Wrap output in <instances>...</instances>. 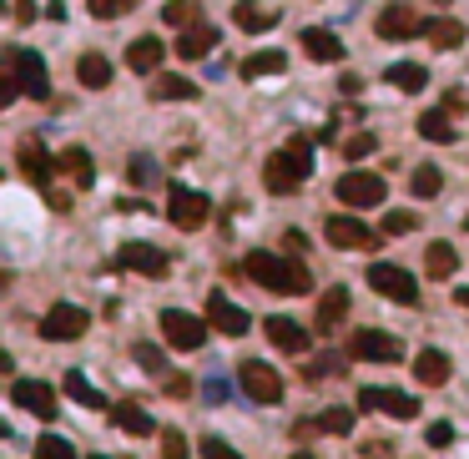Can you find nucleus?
<instances>
[{
    "label": "nucleus",
    "mask_w": 469,
    "mask_h": 459,
    "mask_svg": "<svg viewBox=\"0 0 469 459\" xmlns=\"http://www.w3.org/2000/svg\"><path fill=\"white\" fill-rule=\"evenodd\" d=\"M242 273L253 283H263L267 293H308L313 288V273L298 257H283V253H248Z\"/></svg>",
    "instance_id": "nucleus-1"
},
{
    "label": "nucleus",
    "mask_w": 469,
    "mask_h": 459,
    "mask_svg": "<svg viewBox=\"0 0 469 459\" xmlns=\"http://www.w3.org/2000/svg\"><path fill=\"white\" fill-rule=\"evenodd\" d=\"M313 172V147H308V137H293L283 152H273L263 162V182L273 197H293V192L303 187V177Z\"/></svg>",
    "instance_id": "nucleus-2"
},
{
    "label": "nucleus",
    "mask_w": 469,
    "mask_h": 459,
    "mask_svg": "<svg viewBox=\"0 0 469 459\" xmlns=\"http://www.w3.org/2000/svg\"><path fill=\"white\" fill-rule=\"evenodd\" d=\"M167 217H172L182 232H197L207 217H212V202H207L203 192H192V187H182V182H172V187H167Z\"/></svg>",
    "instance_id": "nucleus-3"
},
{
    "label": "nucleus",
    "mask_w": 469,
    "mask_h": 459,
    "mask_svg": "<svg viewBox=\"0 0 469 459\" xmlns=\"http://www.w3.org/2000/svg\"><path fill=\"white\" fill-rule=\"evenodd\" d=\"M368 288L383 293L389 303H404V308L419 298V278L409 268H399V263H374V268H368Z\"/></svg>",
    "instance_id": "nucleus-4"
},
{
    "label": "nucleus",
    "mask_w": 469,
    "mask_h": 459,
    "mask_svg": "<svg viewBox=\"0 0 469 459\" xmlns=\"http://www.w3.org/2000/svg\"><path fill=\"white\" fill-rule=\"evenodd\" d=\"M238 383H242V394L257 399V404H278L283 399V374L273 364H263V358H248L238 369Z\"/></svg>",
    "instance_id": "nucleus-5"
},
{
    "label": "nucleus",
    "mask_w": 469,
    "mask_h": 459,
    "mask_svg": "<svg viewBox=\"0 0 469 459\" xmlns=\"http://www.w3.org/2000/svg\"><path fill=\"white\" fill-rule=\"evenodd\" d=\"M86 308L81 303H51L46 308V319H41V338H51V344H71L86 333Z\"/></svg>",
    "instance_id": "nucleus-6"
},
{
    "label": "nucleus",
    "mask_w": 469,
    "mask_h": 459,
    "mask_svg": "<svg viewBox=\"0 0 469 459\" xmlns=\"http://www.w3.org/2000/svg\"><path fill=\"white\" fill-rule=\"evenodd\" d=\"M162 338L182 354H192V348L207 344V323L197 313H182V308H162Z\"/></svg>",
    "instance_id": "nucleus-7"
},
{
    "label": "nucleus",
    "mask_w": 469,
    "mask_h": 459,
    "mask_svg": "<svg viewBox=\"0 0 469 459\" xmlns=\"http://www.w3.org/2000/svg\"><path fill=\"white\" fill-rule=\"evenodd\" d=\"M333 192H338V202H343V207H379V202H383V192H389V182L374 177V172H343Z\"/></svg>",
    "instance_id": "nucleus-8"
},
{
    "label": "nucleus",
    "mask_w": 469,
    "mask_h": 459,
    "mask_svg": "<svg viewBox=\"0 0 469 459\" xmlns=\"http://www.w3.org/2000/svg\"><path fill=\"white\" fill-rule=\"evenodd\" d=\"M348 354L364 358V364H399V358H404V348H399V338H393V333L358 328V333H354V344H348Z\"/></svg>",
    "instance_id": "nucleus-9"
},
{
    "label": "nucleus",
    "mask_w": 469,
    "mask_h": 459,
    "mask_svg": "<svg viewBox=\"0 0 469 459\" xmlns=\"http://www.w3.org/2000/svg\"><path fill=\"white\" fill-rule=\"evenodd\" d=\"M11 76H15V86H21V96H31V102H46V96H51V76H46V61H41L36 51L15 56Z\"/></svg>",
    "instance_id": "nucleus-10"
},
{
    "label": "nucleus",
    "mask_w": 469,
    "mask_h": 459,
    "mask_svg": "<svg viewBox=\"0 0 469 459\" xmlns=\"http://www.w3.org/2000/svg\"><path fill=\"white\" fill-rule=\"evenodd\" d=\"M116 263L122 268H131V273H141V278H167V253L162 248H152V243H127L122 253H116Z\"/></svg>",
    "instance_id": "nucleus-11"
},
{
    "label": "nucleus",
    "mask_w": 469,
    "mask_h": 459,
    "mask_svg": "<svg viewBox=\"0 0 469 459\" xmlns=\"http://www.w3.org/2000/svg\"><path fill=\"white\" fill-rule=\"evenodd\" d=\"M207 328H217V333H228V338H242V333L253 328V319L242 313L232 298H222V293H212L207 298Z\"/></svg>",
    "instance_id": "nucleus-12"
},
{
    "label": "nucleus",
    "mask_w": 469,
    "mask_h": 459,
    "mask_svg": "<svg viewBox=\"0 0 469 459\" xmlns=\"http://www.w3.org/2000/svg\"><path fill=\"white\" fill-rule=\"evenodd\" d=\"M374 31H379V40H414L419 31H424V21H419L414 5H389V11L374 21Z\"/></svg>",
    "instance_id": "nucleus-13"
},
{
    "label": "nucleus",
    "mask_w": 469,
    "mask_h": 459,
    "mask_svg": "<svg viewBox=\"0 0 469 459\" xmlns=\"http://www.w3.org/2000/svg\"><path fill=\"white\" fill-rule=\"evenodd\" d=\"M358 409H383V414H393V419H414L419 399L404 394V389H364V394H358Z\"/></svg>",
    "instance_id": "nucleus-14"
},
{
    "label": "nucleus",
    "mask_w": 469,
    "mask_h": 459,
    "mask_svg": "<svg viewBox=\"0 0 469 459\" xmlns=\"http://www.w3.org/2000/svg\"><path fill=\"white\" fill-rule=\"evenodd\" d=\"M15 404L21 409H31L36 419H56V389L51 383H41V379H15Z\"/></svg>",
    "instance_id": "nucleus-15"
},
{
    "label": "nucleus",
    "mask_w": 469,
    "mask_h": 459,
    "mask_svg": "<svg viewBox=\"0 0 469 459\" xmlns=\"http://www.w3.org/2000/svg\"><path fill=\"white\" fill-rule=\"evenodd\" d=\"M323 238H329L333 248H374V228H364V222L348 217V212L329 217V222H323Z\"/></svg>",
    "instance_id": "nucleus-16"
},
{
    "label": "nucleus",
    "mask_w": 469,
    "mask_h": 459,
    "mask_svg": "<svg viewBox=\"0 0 469 459\" xmlns=\"http://www.w3.org/2000/svg\"><path fill=\"white\" fill-rule=\"evenodd\" d=\"M21 172H26V182H36V187H51L56 182V157L41 147L36 137L21 141Z\"/></svg>",
    "instance_id": "nucleus-17"
},
{
    "label": "nucleus",
    "mask_w": 469,
    "mask_h": 459,
    "mask_svg": "<svg viewBox=\"0 0 469 459\" xmlns=\"http://www.w3.org/2000/svg\"><path fill=\"white\" fill-rule=\"evenodd\" d=\"M449 374H455V364H449L444 348H419V354H414V379L424 383V389H444Z\"/></svg>",
    "instance_id": "nucleus-18"
},
{
    "label": "nucleus",
    "mask_w": 469,
    "mask_h": 459,
    "mask_svg": "<svg viewBox=\"0 0 469 459\" xmlns=\"http://www.w3.org/2000/svg\"><path fill=\"white\" fill-rule=\"evenodd\" d=\"M343 319H348V288H329V293L318 298V313H313V328L318 333H338Z\"/></svg>",
    "instance_id": "nucleus-19"
},
{
    "label": "nucleus",
    "mask_w": 469,
    "mask_h": 459,
    "mask_svg": "<svg viewBox=\"0 0 469 459\" xmlns=\"http://www.w3.org/2000/svg\"><path fill=\"white\" fill-rule=\"evenodd\" d=\"M162 56H167L162 36H137V40L127 46V66L137 71V76H157V66H162Z\"/></svg>",
    "instance_id": "nucleus-20"
},
{
    "label": "nucleus",
    "mask_w": 469,
    "mask_h": 459,
    "mask_svg": "<svg viewBox=\"0 0 469 459\" xmlns=\"http://www.w3.org/2000/svg\"><path fill=\"white\" fill-rule=\"evenodd\" d=\"M263 333L273 338V348H283V354H308V333H303V323H293V319H267L263 323Z\"/></svg>",
    "instance_id": "nucleus-21"
},
{
    "label": "nucleus",
    "mask_w": 469,
    "mask_h": 459,
    "mask_svg": "<svg viewBox=\"0 0 469 459\" xmlns=\"http://www.w3.org/2000/svg\"><path fill=\"white\" fill-rule=\"evenodd\" d=\"M152 102H197V81L162 71V76H152Z\"/></svg>",
    "instance_id": "nucleus-22"
},
{
    "label": "nucleus",
    "mask_w": 469,
    "mask_h": 459,
    "mask_svg": "<svg viewBox=\"0 0 469 459\" xmlns=\"http://www.w3.org/2000/svg\"><path fill=\"white\" fill-rule=\"evenodd\" d=\"M56 172L71 177L77 187H91V182H96V162H91V152H81V147H66V152L56 157Z\"/></svg>",
    "instance_id": "nucleus-23"
},
{
    "label": "nucleus",
    "mask_w": 469,
    "mask_h": 459,
    "mask_svg": "<svg viewBox=\"0 0 469 459\" xmlns=\"http://www.w3.org/2000/svg\"><path fill=\"white\" fill-rule=\"evenodd\" d=\"M212 46H217V26H203V21L177 36V56H182V61H203Z\"/></svg>",
    "instance_id": "nucleus-24"
},
{
    "label": "nucleus",
    "mask_w": 469,
    "mask_h": 459,
    "mask_svg": "<svg viewBox=\"0 0 469 459\" xmlns=\"http://www.w3.org/2000/svg\"><path fill=\"white\" fill-rule=\"evenodd\" d=\"M77 81H81L86 91H106V86H112V61H106L102 51H86V56L77 61Z\"/></svg>",
    "instance_id": "nucleus-25"
},
{
    "label": "nucleus",
    "mask_w": 469,
    "mask_h": 459,
    "mask_svg": "<svg viewBox=\"0 0 469 459\" xmlns=\"http://www.w3.org/2000/svg\"><path fill=\"white\" fill-rule=\"evenodd\" d=\"M303 51L313 56V61H343V40L333 36V31H323V26H308L303 31Z\"/></svg>",
    "instance_id": "nucleus-26"
},
{
    "label": "nucleus",
    "mask_w": 469,
    "mask_h": 459,
    "mask_svg": "<svg viewBox=\"0 0 469 459\" xmlns=\"http://www.w3.org/2000/svg\"><path fill=\"white\" fill-rule=\"evenodd\" d=\"M419 137H429V141H455V112H449V106H429V112L419 116Z\"/></svg>",
    "instance_id": "nucleus-27"
},
{
    "label": "nucleus",
    "mask_w": 469,
    "mask_h": 459,
    "mask_svg": "<svg viewBox=\"0 0 469 459\" xmlns=\"http://www.w3.org/2000/svg\"><path fill=\"white\" fill-rule=\"evenodd\" d=\"M383 81H389L393 91H424V86H429V71H424L419 61H393Z\"/></svg>",
    "instance_id": "nucleus-28"
},
{
    "label": "nucleus",
    "mask_w": 469,
    "mask_h": 459,
    "mask_svg": "<svg viewBox=\"0 0 469 459\" xmlns=\"http://www.w3.org/2000/svg\"><path fill=\"white\" fill-rule=\"evenodd\" d=\"M455 268H459V253L449 243H429V248H424V273H429V278H455Z\"/></svg>",
    "instance_id": "nucleus-29"
},
{
    "label": "nucleus",
    "mask_w": 469,
    "mask_h": 459,
    "mask_svg": "<svg viewBox=\"0 0 469 459\" xmlns=\"http://www.w3.org/2000/svg\"><path fill=\"white\" fill-rule=\"evenodd\" d=\"M283 71H288V56H283V51H257V56H248V61H242V76H248V81L283 76Z\"/></svg>",
    "instance_id": "nucleus-30"
},
{
    "label": "nucleus",
    "mask_w": 469,
    "mask_h": 459,
    "mask_svg": "<svg viewBox=\"0 0 469 459\" xmlns=\"http://www.w3.org/2000/svg\"><path fill=\"white\" fill-rule=\"evenodd\" d=\"M424 36H429V46L449 51V46H459V40H464V21H449V15H439V21H424Z\"/></svg>",
    "instance_id": "nucleus-31"
},
{
    "label": "nucleus",
    "mask_w": 469,
    "mask_h": 459,
    "mask_svg": "<svg viewBox=\"0 0 469 459\" xmlns=\"http://www.w3.org/2000/svg\"><path fill=\"white\" fill-rule=\"evenodd\" d=\"M112 424H116V429H127V434H152L157 429L152 414H147L141 404H116L112 409Z\"/></svg>",
    "instance_id": "nucleus-32"
},
{
    "label": "nucleus",
    "mask_w": 469,
    "mask_h": 459,
    "mask_svg": "<svg viewBox=\"0 0 469 459\" xmlns=\"http://www.w3.org/2000/svg\"><path fill=\"white\" fill-rule=\"evenodd\" d=\"M232 21H238L242 31H267L273 26V11H263L257 0H238V5H232Z\"/></svg>",
    "instance_id": "nucleus-33"
},
{
    "label": "nucleus",
    "mask_w": 469,
    "mask_h": 459,
    "mask_svg": "<svg viewBox=\"0 0 469 459\" xmlns=\"http://www.w3.org/2000/svg\"><path fill=\"white\" fill-rule=\"evenodd\" d=\"M197 15H203L197 0H167V5H162V21H167V26H177V31L197 26Z\"/></svg>",
    "instance_id": "nucleus-34"
},
{
    "label": "nucleus",
    "mask_w": 469,
    "mask_h": 459,
    "mask_svg": "<svg viewBox=\"0 0 469 459\" xmlns=\"http://www.w3.org/2000/svg\"><path fill=\"white\" fill-rule=\"evenodd\" d=\"M66 394L77 399V404H86V409H106V399H102V394H96V389H91V383H86V379H81V374H77V369L66 374Z\"/></svg>",
    "instance_id": "nucleus-35"
},
{
    "label": "nucleus",
    "mask_w": 469,
    "mask_h": 459,
    "mask_svg": "<svg viewBox=\"0 0 469 459\" xmlns=\"http://www.w3.org/2000/svg\"><path fill=\"white\" fill-rule=\"evenodd\" d=\"M409 187H414V197H424V202H429V197H439V187H444V172H439V166H419Z\"/></svg>",
    "instance_id": "nucleus-36"
},
{
    "label": "nucleus",
    "mask_w": 469,
    "mask_h": 459,
    "mask_svg": "<svg viewBox=\"0 0 469 459\" xmlns=\"http://www.w3.org/2000/svg\"><path fill=\"white\" fill-rule=\"evenodd\" d=\"M313 429H323V434H348V429H354V409H323Z\"/></svg>",
    "instance_id": "nucleus-37"
},
{
    "label": "nucleus",
    "mask_w": 469,
    "mask_h": 459,
    "mask_svg": "<svg viewBox=\"0 0 469 459\" xmlns=\"http://www.w3.org/2000/svg\"><path fill=\"white\" fill-rule=\"evenodd\" d=\"M36 459H77V449L66 445L61 434H41V439H36Z\"/></svg>",
    "instance_id": "nucleus-38"
},
{
    "label": "nucleus",
    "mask_w": 469,
    "mask_h": 459,
    "mask_svg": "<svg viewBox=\"0 0 469 459\" xmlns=\"http://www.w3.org/2000/svg\"><path fill=\"white\" fill-rule=\"evenodd\" d=\"M131 358H137L147 374H157V379L167 374V358H162V348H157V344H137V348H131Z\"/></svg>",
    "instance_id": "nucleus-39"
},
{
    "label": "nucleus",
    "mask_w": 469,
    "mask_h": 459,
    "mask_svg": "<svg viewBox=\"0 0 469 459\" xmlns=\"http://www.w3.org/2000/svg\"><path fill=\"white\" fill-rule=\"evenodd\" d=\"M338 369H343V354H318V358H308V364H303L308 379H329V374H338Z\"/></svg>",
    "instance_id": "nucleus-40"
},
{
    "label": "nucleus",
    "mask_w": 469,
    "mask_h": 459,
    "mask_svg": "<svg viewBox=\"0 0 469 459\" xmlns=\"http://www.w3.org/2000/svg\"><path fill=\"white\" fill-rule=\"evenodd\" d=\"M86 5H91V15H96V21H116V15H127L137 0H86Z\"/></svg>",
    "instance_id": "nucleus-41"
},
{
    "label": "nucleus",
    "mask_w": 469,
    "mask_h": 459,
    "mask_svg": "<svg viewBox=\"0 0 469 459\" xmlns=\"http://www.w3.org/2000/svg\"><path fill=\"white\" fill-rule=\"evenodd\" d=\"M374 147H379V141L368 137V131H354V137L343 141V157H348V162H364V157L374 152Z\"/></svg>",
    "instance_id": "nucleus-42"
},
{
    "label": "nucleus",
    "mask_w": 469,
    "mask_h": 459,
    "mask_svg": "<svg viewBox=\"0 0 469 459\" xmlns=\"http://www.w3.org/2000/svg\"><path fill=\"white\" fill-rule=\"evenodd\" d=\"M203 459H242V454L228 445V439H217V434H207V439H203Z\"/></svg>",
    "instance_id": "nucleus-43"
},
{
    "label": "nucleus",
    "mask_w": 469,
    "mask_h": 459,
    "mask_svg": "<svg viewBox=\"0 0 469 459\" xmlns=\"http://www.w3.org/2000/svg\"><path fill=\"white\" fill-rule=\"evenodd\" d=\"M162 459H187V439L177 429H162Z\"/></svg>",
    "instance_id": "nucleus-44"
},
{
    "label": "nucleus",
    "mask_w": 469,
    "mask_h": 459,
    "mask_svg": "<svg viewBox=\"0 0 469 459\" xmlns=\"http://www.w3.org/2000/svg\"><path fill=\"white\" fill-rule=\"evenodd\" d=\"M131 182H137V187H152V182H157L152 157H131Z\"/></svg>",
    "instance_id": "nucleus-45"
},
{
    "label": "nucleus",
    "mask_w": 469,
    "mask_h": 459,
    "mask_svg": "<svg viewBox=\"0 0 469 459\" xmlns=\"http://www.w3.org/2000/svg\"><path fill=\"white\" fill-rule=\"evenodd\" d=\"M383 232H389V238H404V232H414V212H389V217H383Z\"/></svg>",
    "instance_id": "nucleus-46"
},
{
    "label": "nucleus",
    "mask_w": 469,
    "mask_h": 459,
    "mask_svg": "<svg viewBox=\"0 0 469 459\" xmlns=\"http://www.w3.org/2000/svg\"><path fill=\"white\" fill-rule=\"evenodd\" d=\"M15 96H21V86H15V76L5 71V76H0V112H5V106H11Z\"/></svg>",
    "instance_id": "nucleus-47"
},
{
    "label": "nucleus",
    "mask_w": 469,
    "mask_h": 459,
    "mask_svg": "<svg viewBox=\"0 0 469 459\" xmlns=\"http://www.w3.org/2000/svg\"><path fill=\"white\" fill-rule=\"evenodd\" d=\"M167 394H172V399H187L192 394V379H182V374H167Z\"/></svg>",
    "instance_id": "nucleus-48"
},
{
    "label": "nucleus",
    "mask_w": 469,
    "mask_h": 459,
    "mask_svg": "<svg viewBox=\"0 0 469 459\" xmlns=\"http://www.w3.org/2000/svg\"><path fill=\"white\" fill-rule=\"evenodd\" d=\"M429 445H434V449L455 445V429H449V424H429Z\"/></svg>",
    "instance_id": "nucleus-49"
},
{
    "label": "nucleus",
    "mask_w": 469,
    "mask_h": 459,
    "mask_svg": "<svg viewBox=\"0 0 469 459\" xmlns=\"http://www.w3.org/2000/svg\"><path fill=\"white\" fill-rule=\"evenodd\" d=\"M15 21H26L31 26V21H36V0H15Z\"/></svg>",
    "instance_id": "nucleus-50"
},
{
    "label": "nucleus",
    "mask_w": 469,
    "mask_h": 459,
    "mask_svg": "<svg viewBox=\"0 0 469 459\" xmlns=\"http://www.w3.org/2000/svg\"><path fill=\"white\" fill-rule=\"evenodd\" d=\"M5 288H11V273H5V268H0V293H5Z\"/></svg>",
    "instance_id": "nucleus-51"
},
{
    "label": "nucleus",
    "mask_w": 469,
    "mask_h": 459,
    "mask_svg": "<svg viewBox=\"0 0 469 459\" xmlns=\"http://www.w3.org/2000/svg\"><path fill=\"white\" fill-rule=\"evenodd\" d=\"M455 303H464V308H469V288H459V293H455Z\"/></svg>",
    "instance_id": "nucleus-52"
},
{
    "label": "nucleus",
    "mask_w": 469,
    "mask_h": 459,
    "mask_svg": "<svg viewBox=\"0 0 469 459\" xmlns=\"http://www.w3.org/2000/svg\"><path fill=\"white\" fill-rule=\"evenodd\" d=\"M5 434H11V429H5V419H0V439H5Z\"/></svg>",
    "instance_id": "nucleus-53"
},
{
    "label": "nucleus",
    "mask_w": 469,
    "mask_h": 459,
    "mask_svg": "<svg viewBox=\"0 0 469 459\" xmlns=\"http://www.w3.org/2000/svg\"><path fill=\"white\" fill-rule=\"evenodd\" d=\"M293 459H313V454H293Z\"/></svg>",
    "instance_id": "nucleus-54"
},
{
    "label": "nucleus",
    "mask_w": 469,
    "mask_h": 459,
    "mask_svg": "<svg viewBox=\"0 0 469 459\" xmlns=\"http://www.w3.org/2000/svg\"><path fill=\"white\" fill-rule=\"evenodd\" d=\"M464 228H469V217H464Z\"/></svg>",
    "instance_id": "nucleus-55"
},
{
    "label": "nucleus",
    "mask_w": 469,
    "mask_h": 459,
    "mask_svg": "<svg viewBox=\"0 0 469 459\" xmlns=\"http://www.w3.org/2000/svg\"><path fill=\"white\" fill-rule=\"evenodd\" d=\"M91 459H102V454H91Z\"/></svg>",
    "instance_id": "nucleus-56"
}]
</instances>
